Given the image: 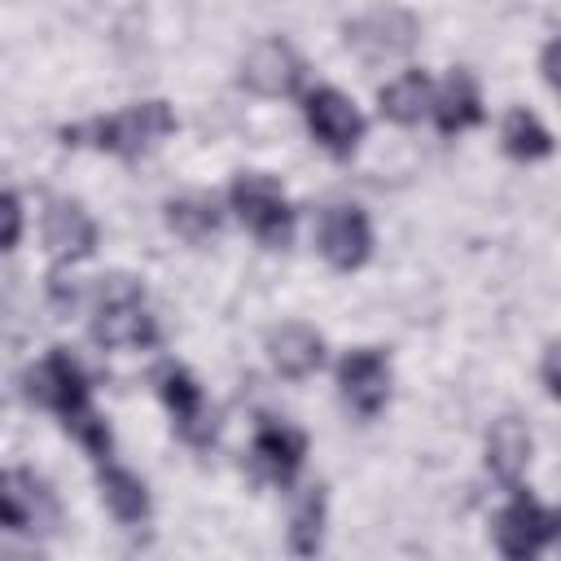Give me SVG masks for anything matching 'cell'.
Returning a JSON list of instances; mask_svg holds the SVG:
<instances>
[{
  "label": "cell",
  "instance_id": "cell-21",
  "mask_svg": "<svg viewBox=\"0 0 561 561\" xmlns=\"http://www.w3.org/2000/svg\"><path fill=\"white\" fill-rule=\"evenodd\" d=\"M219 206L206 197V193H184V197H171L167 202V224H171V232H180L184 241H206V237H215L219 232Z\"/></svg>",
  "mask_w": 561,
  "mask_h": 561
},
{
  "label": "cell",
  "instance_id": "cell-15",
  "mask_svg": "<svg viewBox=\"0 0 561 561\" xmlns=\"http://www.w3.org/2000/svg\"><path fill=\"white\" fill-rule=\"evenodd\" d=\"M267 355H272V368H276L280 377L302 381V377H311V373L320 368L324 342H320V333L307 329V324H280V329L267 337Z\"/></svg>",
  "mask_w": 561,
  "mask_h": 561
},
{
  "label": "cell",
  "instance_id": "cell-6",
  "mask_svg": "<svg viewBox=\"0 0 561 561\" xmlns=\"http://www.w3.org/2000/svg\"><path fill=\"white\" fill-rule=\"evenodd\" d=\"M346 31V48H355L364 61H386V57H403L416 44V18L386 4V9H368L355 22L342 26Z\"/></svg>",
  "mask_w": 561,
  "mask_h": 561
},
{
  "label": "cell",
  "instance_id": "cell-3",
  "mask_svg": "<svg viewBox=\"0 0 561 561\" xmlns=\"http://www.w3.org/2000/svg\"><path fill=\"white\" fill-rule=\"evenodd\" d=\"M158 337L153 316L145 311L140 280L131 276H101L96 311H92V342L101 346H149Z\"/></svg>",
  "mask_w": 561,
  "mask_h": 561
},
{
  "label": "cell",
  "instance_id": "cell-22",
  "mask_svg": "<svg viewBox=\"0 0 561 561\" xmlns=\"http://www.w3.org/2000/svg\"><path fill=\"white\" fill-rule=\"evenodd\" d=\"M320 539H324V486H311L298 508H294V522H289V548L298 557H316L320 552Z\"/></svg>",
  "mask_w": 561,
  "mask_h": 561
},
{
  "label": "cell",
  "instance_id": "cell-10",
  "mask_svg": "<svg viewBox=\"0 0 561 561\" xmlns=\"http://www.w3.org/2000/svg\"><path fill=\"white\" fill-rule=\"evenodd\" d=\"M302 75L307 66L285 39H263L241 61V83L259 96H294L302 88Z\"/></svg>",
  "mask_w": 561,
  "mask_h": 561
},
{
  "label": "cell",
  "instance_id": "cell-9",
  "mask_svg": "<svg viewBox=\"0 0 561 561\" xmlns=\"http://www.w3.org/2000/svg\"><path fill=\"white\" fill-rule=\"evenodd\" d=\"M158 394L171 408L175 430H180L184 443H193V447H210L215 443V416H210V408L202 399V386L180 364L158 368Z\"/></svg>",
  "mask_w": 561,
  "mask_h": 561
},
{
  "label": "cell",
  "instance_id": "cell-14",
  "mask_svg": "<svg viewBox=\"0 0 561 561\" xmlns=\"http://www.w3.org/2000/svg\"><path fill=\"white\" fill-rule=\"evenodd\" d=\"M0 500H4V526L9 530H35L44 522H57V504L31 469H9Z\"/></svg>",
  "mask_w": 561,
  "mask_h": 561
},
{
  "label": "cell",
  "instance_id": "cell-4",
  "mask_svg": "<svg viewBox=\"0 0 561 561\" xmlns=\"http://www.w3.org/2000/svg\"><path fill=\"white\" fill-rule=\"evenodd\" d=\"M228 202H232L237 219L263 245H272V250L289 245V237H294V206L285 202V193H280V184L272 175H254V171L237 175L232 188H228Z\"/></svg>",
  "mask_w": 561,
  "mask_h": 561
},
{
  "label": "cell",
  "instance_id": "cell-25",
  "mask_svg": "<svg viewBox=\"0 0 561 561\" xmlns=\"http://www.w3.org/2000/svg\"><path fill=\"white\" fill-rule=\"evenodd\" d=\"M539 66H543V79H548V83L561 92V35H557V39L543 48V61H539Z\"/></svg>",
  "mask_w": 561,
  "mask_h": 561
},
{
  "label": "cell",
  "instance_id": "cell-13",
  "mask_svg": "<svg viewBox=\"0 0 561 561\" xmlns=\"http://www.w3.org/2000/svg\"><path fill=\"white\" fill-rule=\"evenodd\" d=\"M250 456H254V465H259L272 482L289 486V482H294V473L302 469L307 434H302V430H294V425H280V421H263V425H259V434H254Z\"/></svg>",
  "mask_w": 561,
  "mask_h": 561
},
{
  "label": "cell",
  "instance_id": "cell-1",
  "mask_svg": "<svg viewBox=\"0 0 561 561\" xmlns=\"http://www.w3.org/2000/svg\"><path fill=\"white\" fill-rule=\"evenodd\" d=\"M26 399L39 403V408H53L61 416V425L88 447V456L96 465H105L114 456V438H110V425L101 421V412L92 408V394H88V377L79 368V359L70 351H48L31 373H26Z\"/></svg>",
  "mask_w": 561,
  "mask_h": 561
},
{
  "label": "cell",
  "instance_id": "cell-2",
  "mask_svg": "<svg viewBox=\"0 0 561 561\" xmlns=\"http://www.w3.org/2000/svg\"><path fill=\"white\" fill-rule=\"evenodd\" d=\"M171 131H175L171 105L167 101H140V105H127L110 118H92L83 127H61V140L66 145H96V149L118 153V158H140L145 149H153Z\"/></svg>",
  "mask_w": 561,
  "mask_h": 561
},
{
  "label": "cell",
  "instance_id": "cell-23",
  "mask_svg": "<svg viewBox=\"0 0 561 561\" xmlns=\"http://www.w3.org/2000/svg\"><path fill=\"white\" fill-rule=\"evenodd\" d=\"M539 377H543V386H548V394H552V399H561V342H552V346L543 351V364H539Z\"/></svg>",
  "mask_w": 561,
  "mask_h": 561
},
{
  "label": "cell",
  "instance_id": "cell-12",
  "mask_svg": "<svg viewBox=\"0 0 561 561\" xmlns=\"http://www.w3.org/2000/svg\"><path fill=\"white\" fill-rule=\"evenodd\" d=\"M44 245L57 263H79L96 250V224L88 219V210L79 202H48L44 210Z\"/></svg>",
  "mask_w": 561,
  "mask_h": 561
},
{
  "label": "cell",
  "instance_id": "cell-26",
  "mask_svg": "<svg viewBox=\"0 0 561 561\" xmlns=\"http://www.w3.org/2000/svg\"><path fill=\"white\" fill-rule=\"evenodd\" d=\"M557 535H561V513H557Z\"/></svg>",
  "mask_w": 561,
  "mask_h": 561
},
{
  "label": "cell",
  "instance_id": "cell-11",
  "mask_svg": "<svg viewBox=\"0 0 561 561\" xmlns=\"http://www.w3.org/2000/svg\"><path fill=\"white\" fill-rule=\"evenodd\" d=\"M320 254L337 267V272H355L368 263L373 254V228L368 215L359 206H333L320 219Z\"/></svg>",
  "mask_w": 561,
  "mask_h": 561
},
{
  "label": "cell",
  "instance_id": "cell-8",
  "mask_svg": "<svg viewBox=\"0 0 561 561\" xmlns=\"http://www.w3.org/2000/svg\"><path fill=\"white\" fill-rule=\"evenodd\" d=\"M337 390H342V399L359 416H377L386 408V399H390V359H386V351L364 346V351L342 355V364H337Z\"/></svg>",
  "mask_w": 561,
  "mask_h": 561
},
{
  "label": "cell",
  "instance_id": "cell-5",
  "mask_svg": "<svg viewBox=\"0 0 561 561\" xmlns=\"http://www.w3.org/2000/svg\"><path fill=\"white\" fill-rule=\"evenodd\" d=\"M302 114H307V127L320 140V149H329L333 158H351L355 145L364 140V114L337 88H311L302 96Z\"/></svg>",
  "mask_w": 561,
  "mask_h": 561
},
{
  "label": "cell",
  "instance_id": "cell-20",
  "mask_svg": "<svg viewBox=\"0 0 561 561\" xmlns=\"http://www.w3.org/2000/svg\"><path fill=\"white\" fill-rule=\"evenodd\" d=\"M500 145H504V153L517 158V162H535V158H548V153H552V136H548V127H543L530 110H508V114H504Z\"/></svg>",
  "mask_w": 561,
  "mask_h": 561
},
{
  "label": "cell",
  "instance_id": "cell-24",
  "mask_svg": "<svg viewBox=\"0 0 561 561\" xmlns=\"http://www.w3.org/2000/svg\"><path fill=\"white\" fill-rule=\"evenodd\" d=\"M18 237H22V202H18V193L9 188V193H4V250H13Z\"/></svg>",
  "mask_w": 561,
  "mask_h": 561
},
{
  "label": "cell",
  "instance_id": "cell-16",
  "mask_svg": "<svg viewBox=\"0 0 561 561\" xmlns=\"http://www.w3.org/2000/svg\"><path fill=\"white\" fill-rule=\"evenodd\" d=\"M526 460H530V434L517 416H500L486 434V469L504 482V486H517L522 473H526Z\"/></svg>",
  "mask_w": 561,
  "mask_h": 561
},
{
  "label": "cell",
  "instance_id": "cell-19",
  "mask_svg": "<svg viewBox=\"0 0 561 561\" xmlns=\"http://www.w3.org/2000/svg\"><path fill=\"white\" fill-rule=\"evenodd\" d=\"M101 500H105L110 513H114L118 522H127V526H136V522L149 517V491H145V482H140L131 469L114 465V460L101 465Z\"/></svg>",
  "mask_w": 561,
  "mask_h": 561
},
{
  "label": "cell",
  "instance_id": "cell-18",
  "mask_svg": "<svg viewBox=\"0 0 561 561\" xmlns=\"http://www.w3.org/2000/svg\"><path fill=\"white\" fill-rule=\"evenodd\" d=\"M377 105H381V118L412 127V123H421L425 110H434V83L425 70H408L377 92Z\"/></svg>",
  "mask_w": 561,
  "mask_h": 561
},
{
  "label": "cell",
  "instance_id": "cell-7",
  "mask_svg": "<svg viewBox=\"0 0 561 561\" xmlns=\"http://www.w3.org/2000/svg\"><path fill=\"white\" fill-rule=\"evenodd\" d=\"M552 535H557V517H548L535 495H526L522 486H513V500H508L504 513L495 517V543H500V552H504L508 561H526V557H535Z\"/></svg>",
  "mask_w": 561,
  "mask_h": 561
},
{
  "label": "cell",
  "instance_id": "cell-17",
  "mask_svg": "<svg viewBox=\"0 0 561 561\" xmlns=\"http://www.w3.org/2000/svg\"><path fill=\"white\" fill-rule=\"evenodd\" d=\"M434 123H438L443 136H456V131L482 123V96H478V83L465 70H451L447 83L434 92Z\"/></svg>",
  "mask_w": 561,
  "mask_h": 561
}]
</instances>
